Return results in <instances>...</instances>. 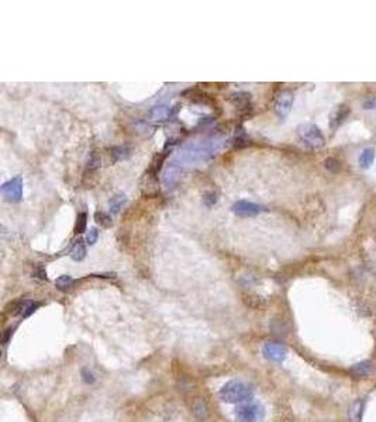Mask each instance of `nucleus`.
<instances>
[{
  "label": "nucleus",
  "mask_w": 376,
  "mask_h": 422,
  "mask_svg": "<svg viewBox=\"0 0 376 422\" xmlns=\"http://www.w3.org/2000/svg\"><path fill=\"white\" fill-rule=\"evenodd\" d=\"M99 239V231L96 227H92L91 230L88 231V234H86V238H85V241H86V244L88 245H95L96 242H98Z\"/></svg>",
  "instance_id": "27"
},
{
  "label": "nucleus",
  "mask_w": 376,
  "mask_h": 422,
  "mask_svg": "<svg viewBox=\"0 0 376 422\" xmlns=\"http://www.w3.org/2000/svg\"><path fill=\"white\" fill-rule=\"evenodd\" d=\"M265 416V409L262 405L248 401L242 402L235 409V418L237 422H259Z\"/></svg>",
  "instance_id": "3"
},
{
  "label": "nucleus",
  "mask_w": 376,
  "mask_h": 422,
  "mask_svg": "<svg viewBox=\"0 0 376 422\" xmlns=\"http://www.w3.org/2000/svg\"><path fill=\"white\" fill-rule=\"evenodd\" d=\"M86 225H88V214L82 211L79 213L78 217H76V222H75V228H74V232L75 235H81L86 231Z\"/></svg>",
  "instance_id": "22"
},
{
  "label": "nucleus",
  "mask_w": 376,
  "mask_h": 422,
  "mask_svg": "<svg viewBox=\"0 0 376 422\" xmlns=\"http://www.w3.org/2000/svg\"><path fill=\"white\" fill-rule=\"evenodd\" d=\"M127 203V196L124 193H119L113 196L109 201V208H110V214H117L120 213V210L124 207V204Z\"/></svg>",
  "instance_id": "15"
},
{
  "label": "nucleus",
  "mask_w": 376,
  "mask_h": 422,
  "mask_svg": "<svg viewBox=\"0 0 376 422\" xmlns=\"http://www.w3.org/2000/svg\"><path fill=\"white\" fill-rule=\"evenodd\" d=\"M41 307L40 301H33V300H17L15 303L10 304V312L19 315L22 318H27L30 317L34 311H37L38 308Z\"/></svg>",
  "instance_id": "7"
},
{
  "label": "nucleus",
  "mask_w": 376,
  "mask_h": 422,
  "mask_svg": "<svg viewBox=\"0 0 376 422\" xmlns=\"http://www.w3.org/2000/svg\"><path fill=\"white\" fill-rule=\"evenodd\" d=\"M376 158V149L373 147H368L361 152V155L358 158V163L362 169H368L372 166V163Z\"/></svg>",
  "instance_id": "14"
},
{
  "label": "nucleus",
  "mask_w": 376,
  "mask_h": 422,
  "mask_svg": "<svg viewBox=\"0 0 376 422\" xmlns=\"http://www.w3.org/2000/svg\"><path fill=\"white\" fill-rule=\"evenodd\" d=\"M110 155H112V162H117L121 159H126L130 155V148L127 147H113L110 149Z\"/></svg>",
  "instance_id": "23"
},
{
  "label": "nucleus",
  "mask_w": 376,
  "mask_h": 422,
  "mask_svg": "<svg viewBox=\"0 0 376 422\" xmlns=\"http://www.w3.org/2000/svg\"><path fill=\"white\" fill-rule=\"evenodd\" d=\"M231 211L238 217H255V215H259L263 211H266V208L261 204L252 203V201L237 200L235 203H233Z\"/></svg>",
  "instance_id": "6"
},
{
  "label": "nucleus",
  "mask_w": 376,
  "mask_h": 422,
  "mask_svg": "<svg viewBox=\"0 0 376 422\" xmlns=\"http://www.w3.org/2000/svg\"><path fill=\"white\" fill-rule=\"evenodd\" d=\"M95 221L102 228H110L113 225V217L109 213H105V211H96L95 213Z\"/></svg>",
  "instance_id": "19"
},
{
  "label": "nucleus",
  "mask_w": 376,
  "mask_h": 422,
  "mask_svg": "<svg viewBox=\"0 0 376 422\" xmlns=\"http://www.w3.org/2000/svg\"><path fill=\"white\" fill-rule=\"evenodd\" d=\"M192 409H193V414H195L199 419H206V418L209 416V407H207V404H206L202 398H196Z\"/></svg>",
  "instance_id": "17"
},
{
  "label": "nucleus",
  "mask_w": 376,
  "mask_h": 422,
  "mask_svg": "<svg viewBox=\"0 0 376 422\" xmlns=\"http://www.w3.org/2000/svg\"><path fill=\"white\" fill-rule=\"evenodd\" d=\"M351 114V109L348 107V106H345V104H342V106H338L335 110L331 113L330 116V127L331 130H337L344 121H345L346 119H348V116Z\"/></svg>",
  "instance_id": "10"
},
{
  "label": "nucleus",
  "mask_w": 376,
  "mask_h": 422,
  "mask_svg": "<svg viewBox=\"0 0 376 422\" xmlns=\"http://www.w3.org/2000/svg\"><path fill=\"white\" fill-rule=\"evenodd\" d=\"M69 255H71L72 260H75V262H82V260L86 258V255H88L86 241H83L82 238H79L75 244H74V246H72V249H71V253H69Z\"/></svg>",
  "instance_id": "13"
},
{
  "label": "nucleus",
  "mask_w": 376,
  "mask_h": 422,
  "mask_svg": "<svg viewBox=\"0 0 376 422\" xmlns=\"http://www.w3.org/2000/svg\"><path fill=\"white\" fill-rule=\"evenodd\" d=\"M362 107L365 110H376V96H370L366 100H363L362 102Z\"/></svg>",
  "instance_id": "29"
},
{
  "label": "nucleus",
  "mask_w": 376,
  "mask_h": 422,
  "mask_svg": "<svg viewBox=\"0 0 376 422\" xmlns=\"http://www.w3.org/2000/svg\"><path fill=\"white\" fill-rule=\"evenodd\" d=\"M13 331H15V328H9L8 331H6V333L3 335V343L6 345L9 342V338H10V335H13Z\"/></svg>",
  "instance_id": "30"
},
{
  "label": "nucleus",
  "mask_w": 376,
  "mask_h": 422,
  "mask_svg": "<svg viewBox=\"0 0 376 422\" xmlns=\"http://www.w3.org/2000/svg\"><path fill=\"white\" fill-rule=\"evenodd\" d=\"M297 135H299L301 142L310 149L323 148L324 144H325V138H324L321 130L314 124H310V123L300 124L297 127Z\"/></svg>",
  "instance_id": "2"
},
{
  "label": "nucleus",
  "mask_w": 376,
  "mask_h": 422,
  "mask_svg": "<svg viewBox=\"0 0 376 422\" xmlns=\"http://www.w3.org/2000/svg\"><path fill=\"white\" fill-rule=\"evenodd\" d=\"M349 371H351V374L355 376L356 378H365L372 374V371H373V364H372L370 360H363V362L353 364L352 367L349 369Z\"/></svg>",
  "instance_id": "12"
},
{
  "label": "nucleus",
  "mask_w": 376,
  "mask_h": 422,
  "mask_svg": "<svg viewBox=\"0 0 376 422\" xmlns=\"http://www.w3.org/2000/svg\"><path fill=\"white\" fill-rule=\"evenodd\" d=\"M23 178L22 176H15V178L9 179L8 182H5L2 185V194L3 199L12 203L17 204L23 200Z\"/></svg>",
  "instance_id": "4"
},
{
  "label": "nucleus",
  "mask_w": 376,
  "mask_h": 422,
  "mask_svg": "<svg viewBox=\"0 0 376 422\" xmlns=\"http://www.w3.org/2000/svg\"><path fill=\"white\" fill-rule=\"evenodd\" d=\"M74 283H75V280H74L72 276H69V274H62V276H60V277L55 280V286H57V289L61 290V291H67V290H69L72 287Z\"/></svg>",
  "instance_id": "21"
},
{
  "label": "nucleus",
  "mask_w": 376,
  "mask_h": 422,
  "mask_svg": "<svg viewBox=\"0 0 376 422\" xmlns=\"http://www.w3.org/2000/svg\"><path fill=\"white\" fill-rule=\"evenodd\" d=\"M217 201H218V194L216 192L210 190V192H206L203 194V204L207 208H211L213 206H216V204H217Z\"/></svg>",
  "instance_id": "24"
},
{
  "label": "nucleus",
  "mask_w": 376,
  "mask_h": 422,
  "mask_svg": "<svg viewBox=\"0 0 376 422\" xmlns=\"http://www.w3.org/2000/svg\"><path fill=\"white\" fill-rule=\"evenodd\" d=\"M324 166H325V169L330 171L331 173H337V172L339 171V162L337 159H334V158H327V159L324 161Z\"/></svg>",
  "instance_id": "26"
},
{
  "label": "nucleus",
  "mask_w": 376,
  "mask_h": 422,
  "mask_svg": "<svg viewBox=\"0 0 376 422\" xmlns=\"http://www.w3.org/2000/svg\"><path fill=\"white\" fill-rule=\"evenodd\" d=\"M262 355L265 356V359L271 362H283L287 355V350L279 342H266L262 346Z\"/></svg>",
  "instance_id": "8"
},
{
  "label": "nucleus",
  "mask_w": 376,
  "mask_h": 422,
  "mask_svg": "<svg viewBox=\"0 0 376 422\" xmlns=\"http://www.w3.org/2000/svg\"><path fill=\"white\" fill-rule=\"evenodd\" d=\"M218 395L224 402L241 404V402L252 401L254 388L242 380H231L220 388Z\"/></svg>",
  "instance_id": "1"
},
{
  "label": "nucleus",
  "mask_w": 376,
  "mask_h": 422,
  "mask_svg": "<svg viewBox=\"0 0 376 422\" xmlns=\"http://www.w3.org/2000/svg\"><path fill=\"white\" fill-rule=\"evenodd\" d=\"M82 377L85 380V383H88V384H93L96 381V374L91 369H88V367L82 369Z\"/></svg>",
  "instance_id": "28"
},
{
  "label": "nucleus",
  "mask_w": 376,
  "mask_h": 422,
  "mask_svg": "<svg viewBox=\"0 0 376 422\" xmlns=\"http://www.w3.org/2000/svg\"><path fill=\"white\" fill-rule=\"evenodd\" d=\"M230 102L244 114H248L252 110V103H251V95L247 92H235L230 95Z\"/></svg>",
  "instance_id": "9"
},
{
  "label": "nucleus",
  "mask_w": 376,
  "mask_h": 422,
  "mask_svg": "<svg viewBox=\"0 0 376 422\" xmlns=\"http://www.w3.org/2000/svg\"><path fill=\"white\" fill-rule=\"evenodd\" d=\"M249 144H251L249 137L247 135V133L244 131V128L240 127V128L235 131V137H234V147H235V148H244V147H248Z\"/></svg>",
  "instance_id": "18"
},
{
  "label": "nucleus",
  "mask_w": 376,
  "mask_h": 422,
  "mask_svg": "<svg viewBox=\"0 0 376 422\" xmlns=\"http://www.w3.org/2000/svg\"><path fill=\"white\" fill-rule=\"evenodd\" d=\"M169 110H171V107H166V106H155V107L150 111L151 119L166 120V121H169Z\"/></svg>",
  "instance_id": "20"
},
{
  "label": "nucleus",
  "mask_w": 376,
  "mask_h": 422,
  "mask_svg": "<svg viewBox=\"0 0 376 422\" xmlns=\"http://www.w3.org/2000/svg\"><path fill=\"white\" fill-rule=\"evenodd\" d=\"M166 156H168V149L164 148L162 152H159V154H157V155L152 158L150 166H148V169H147V175H148V176H151L152 179H157L159 171L162 169V165L165 162Z\"/></svg>",
  "instance_id": "11"
},
{
  "label": "nucleus",
  "mask_w": 376,
  "mask_h": 422,
  "mask_svg": "<svg viewBox=\"0 0 376 422\" xmlns=\"http://www.w3.org/2000/svg\"><path fill=\"white\" fill-rule=\"evenodd\" d=\"M33 277H34V279H38V280H41V281L48 280L46 267L43 266V265H37V266L34 267V270H33Z\"/></svg>",
  "instance_id": "25"
},
{
  "label": "nucleus",
  "mask_w": 376,
  "mask_h": 422,
  "mask_svg": "<svg viewBox=\"0 0 376 422\" xmlns=\"http://www.w3.org/2000/svg\"><path fill=\"white\" fill-rule=\"evenodd\" d=\"M363 409H365V401H353L352 405L349 408V419H351V422H361L362 415H363Z\"/></svg>",
  "instance_id": "16"
},
{
  "label": "nucleus",
  "mask_w": 376,
  "mask_h": 422,
  "mask_svg": "<svg viewBox=\"0 0 376 422\" xmlns=\"http://www.w3.org/2000/svg\"><path fill=\"white\" fill-rule=\"evenodd\" d=\"M293 102L294 95L292 90L285 89L279 92L278 96L275 99V104H273V110L279 119L285 120L289 116V113L292 111V107H293Z\"/></svg>",
  "instance_id": "5"
}]
</instances>
